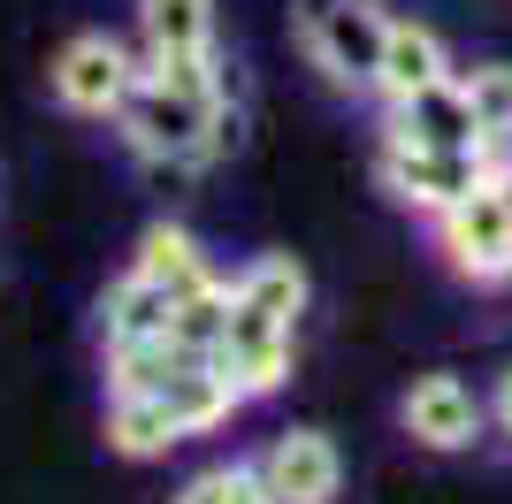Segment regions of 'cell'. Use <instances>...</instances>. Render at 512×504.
<instances>
[{
  "label": "cell",
  "mask_w": 512,
  "mask_h": 504,
  "mask_svg": "<svg viewBox=\"0 0 512 504\" xmlns=\"http://www.w3.org/2000/svg\"><path fill=\"white\" fill-rule=\"evenodd\" d=\"M115 130L138 161H222L237 138V115H230V92H184V84H161L138 69L130 100L115 107Z\"/></svg>",
  "instance_id": "1"
},
{
  "label": "cell",
  "mask_w": 512,
  "mask_h": 504,
  "mask_svg": "<svg viewBox=\"0 0 512 504\" xmlns=\"http://www.w3.org/2000/svg\"><path fill=\"white\" fill-rule=\"evenodd\" d=\"M291 23H299L306 62L337 84V92H375L383 39H390L383 0H299V8H291Z\"/></svg>",
  "instance_id": "2"
},
{
  "label": "cell",
  "mask_w": 512,
  "mask_h": 504,
  "mask_svg": "<svg viewBox=\"0 0 512 504\" xmlns=\"http://www.w3.org/2000/svg\"><path fill=\"white\" fill-rule=\"evenodd\" d=\"M490 168H497V146H413V138H383L375 176H383V191L398 207L444 214V207H459L467 191L490 184Z\"/></svg>",
  "instance_id": "3"
},
{
  "label": "cell",
  "mask_w": 512,
  "mask_h": 504,
  "mask_svg": "<svg viewBox=\"0 0 512 504\" xmlns=\"http://www.w3.org/2000/svg\"><path fill=\"white\" fill-rule=\"evenodd\" d=\"M291 359H299V321L260 314V306H245V298L230 291V321H222L214 367L245 390V405H253V398H276L283 382H291Z\"/></svg>",
  "instance_id": "4"
},
{
  "label": "cell",
  "mask_w": 512,
  "mask_h": 504,
  "mask_svg": "<svg viewBox=\"0 0 512 504\" xmlns=\"http://www.w3.org/2000/svg\"><path fill=\"white\" fill-rule=\"evenodd\" d=\"M46 84H54V100H62L69 115L115 123V107H123V100H130V84H138V54H130L115 31H77V39L54 54Z\"/></svg>",
  "instance_id": "5"
},
{
  "label": "cell",
  "mask_w": 512,
  "mask_h": 504,
  "mask_svg": "<svg viewBox=\"0 0 512 504\" xmlns=\"http://www.w3.org/2000/svg\"><path fill=\"white\" fill-rule=\"evenodd\" d=\"M436 222V252H444L451 275H467V283H512V214L490 184L467 191L459 207L428 214Z\"/></svg>",
  "instance_id": "6"
},
{
  "label": "cell",
  "mask_w": 512,
  "mask_h": 504,
  "mask_svg": "<svg viewBox=\"0 0 512 504\" xmlns=\"http://www.w3.org/2000/svg\"><path fill=\"white\" fill-rule=\"evenodd\" d=\"M490 405L474 398L459 375H413V390L398 398V428H406L421 451H467L482 436Z\"/></svg>",
  "instance_id": "7"
},
{
  "label": "cell",
  "mask_w": 512,
  "mask_h": 504,
  "mask_svg": "<svg viewBox=\"0 0 512 504\" xmlns=\"http://www.w3.org/2000/svg\"><path fill=\"white\" fill-rule=\"evenodd\" d=\"M260 482L276 504H329L344 482V459L321 428H283L268 451H260Z\"/></svg>",
  "instance_id": "8"
},
{
  "label": "cell",
  "mask_w": 512,
  "mask_h": 504,
  "mask_svg": "<svg viewBox=\"0 0 512 504\" xmlns=\"http://www.w3.org/2000/svg\"><path fill=\"white\" fill-rule=\"evenodd\" d=\"M383 138H413V146H490L459 77H444V84H428V92H413V100H398V107H390V123H383Z\"/></svg>",
  "instance_id": "9"
},
{
  "label": "cell",
  "mask_w": 512,
  "mask_h": 504,
  "mask_svg": "<svg viewBox=\"0 0 512 504\" xmlns=\"http://www.w3.org/2000/svg\"><path fill=\"white\" fill-rule=\"evenodd\" d=\"M451 77V46L428 31V23H406V16H390V39H383V69H375V100L398 107L413 100V92H428V84H444Z\"/></svg>",
  "instance_id": "10"
},
{
  "label": "cell",
  "mask_w": 512,
  "mask_h": 504,
  "mask_svg": "<svg viewBox=\"0 0 512 504\" xmlns=\"http://www.w3.org/2000/svg\"><path fill=\"white\" fill-rule=\"evenodd\" d=\"M169 321H176V291L138 268H123L100 298V344H153V336H169Z\"/></svg>",
  "instance_id": "11"
},
{
  "label": "cell",
  "mask_w": 512,
  "mask_h": 504,
  "mask_svg": "<svg viewBox=\"0 0 512 504\" xmlns=\"http://www.w3.org/2000/svg\"><path fill=\"white\" fill-rule=\"evenodd\" d=\"M161 398H169V413L184 420V436H214V428H222V420L245 405V390H237V382L222 375L214 359H184V367L161 382Z\"/></svg>",
  "instance_id": "12"
},
{
  "label": "cell",
  "mask_w": 512,
  "mask_h": 504,
  "mask_svg": "<svg viewBox=\"0 0 512 504\" xmlns=\"http://www.w3.org/2000/svg\"><path fill=\"white\" fill-rule=\"evenodd\" d=\"M107 443L123 459H161L169 443H184V420L169 413L161 390H115L107 398Z\"/></svg>",
  "instance_id": "13"
},
{
  "label": "cell",
  "mask_w": 512,
  "mask_h": 504,
  "mask_svg": "<svg viewBox=\"0 0 512 504\" xmlns=\"http://www.w3.org/2000/svg\"><path fill=\"white\" fill-rule=\"evenodd\" d=\"M138 39L161 62H199L214 54V0H138Z\"/></svg>",
  "instance_id": "14"
},
{
  "label": "cell",
  "mask_w": 512,
  "mask_h": 504,
  "mask_svg": "<svg viewBox=\"0 0 512 504\" xmlns=\"http://www.w3.org/2000/svg\"><path fill=\"white\" fill-rule=\"evenodd\" d=\"M130 268L153 275V283H169L176 298L199 291V283H214V260L199 252V237L184 230V222H153V230L138 237V252H130Z\"/></svg>",
  "instance_id": "15"
},
{
  "label": "cell",
  "mask_w": 512,
  "mask_h": 504,
  "mask_svg": "<svg viewBox=\"0 0 512 504\" xmlns=\"http://www.w3.org/2000/svg\"><path fill=\"white\" fill-rule=\"evenodd\" d=\"M230 291L245 298V306H260V314H283V321H299L306 314V268L291 260V252H260V260H245V268L230 275Z\"/></svg>",
  "instance_id": "16"
},
{
  "label": "cell",
  "mask_w": 512,
  "mask_h": 504,
  "mask_svg": "<svg viewBox=\"0 0 512 504\" xmlns=\"http://www.w3.org/2000/svg\"><path fill=\"white\" fill-rule=\"evenodd\" d=\"M222 321H230V283L214 275V283H199V291H184V298H176V321H169L176 352L214 359V344H222Z\"/></svg>",
  "instance_id": "17"
},
{
  "label": "cell",
  "mask_w": 512,
  "mask_h": 504,
  "mask_svg": "<svg viewBox=\"0 0 512 504\" xmlns=\"http://www.w3.org/2000/svg\"><path fill=\"white\" fill-rule=\"evenodd\" d=\"M192 352H176V336H153V344H107V398L115 390H161Z\"/></svg>",
  "instance_id": "18"
},
{
  "label": "cell",
  "mask_w": 512,
  "mask_h": 504,
  "mask_svg": "<svg viewBox=\"0 0 512 504\" xmlns=\"http://www.w3.org/2000/svg\"><path fill=\"white\" fill-rule=\"evenodd\" d=\"M459 84H467V100H474V123H482V138L505 153V146H512V62H474Z\"/></svg>",
  "instance_id": "19"
},
{
  "label": "cell",
  "mask_w": 512,
  "mask_h": 504,
  "mask_svg": "<svg viewBox=\"0 0 512 504\" xmlns=\"http://www.w3.org/2000/svg\"><path fill=\"white\" fill-rule=\"evenodd\" d=\"M169 504H276L268 497V482H260V459L253 466H207V474H192V482L176 489Z\"/></svg>",
  "instance_id": "20"
},
{
  "label": "cell",
  "mask_w": 512,
  "mask_h": 504,
  "mask_svg": "<svg viewBox=\"0 0 512 504\" xmlns=\"http://www.w3.org/2000/svg\"><path fill=\"white\" fill-rule=\"evenodd\" d=\"M490 413H497V428H505V436H512V367H505V375H497V398H490Z\"/></svg>",
  "instance_id": "21"
},
{
  "label": "cell",
  "mask_w": 512,
  "mask_h": 504,
  "mask_svg": "<svg viewBox=\"0 0 512 504\" xmlns=\"http://www.w3.org/2000/svg\"><path fill=\"white\" fill-rule=\"evenodd\" d=\"M490 191L505 199V214H512V161H505V153H497V168H490Z\"/></svg>",
  "instance_id": "22"
}]
</instances>
